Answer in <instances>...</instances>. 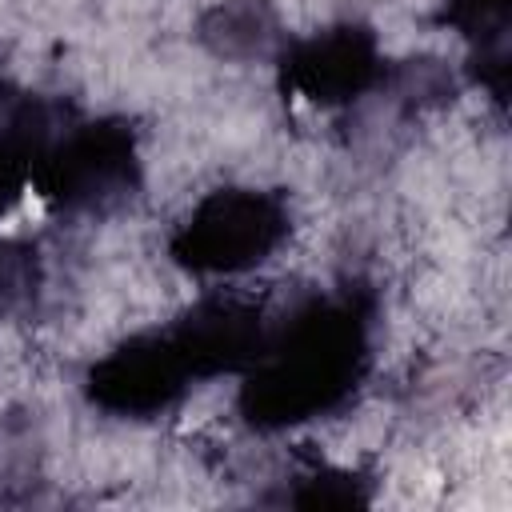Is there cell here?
<instances>
[{"instance_id":"obj_3","label":"cell","mask_w":512,"mask_h":512,"mask_svg":"<svg viewBox=\"0 0 512 512\" xmlns=\"http://www.w3.org/2000/svg\"><path fill=\"white\" fill-rule=\"evenodd\" d=\"M136 140L120 120L64 124L36 172L32 184L64 212H112L136 192Z\"/></svg>"},{"instance_id":"obj_6","label":"cell","mask_w":512,"mask_h":512,"mask_svg":"<svg viewBox=\"0 0 512 512\" xmlns=\"http://www.w3.org/2000/svg\"><path fill=\"white\" fill-rule=\"evenodd\" d=\"M60 128H64V116L56 104H44L32 96H12L0 88V212L32 180L48 140Z\"/></svg>"},{"instance_id":"obj_7","label":"cell","mask_w":512,"mask_h":512,"mask_svg":"<svg viewBox=\"0 0 512 512\" xmlns=\"http://www.w3.org/2000/svg\"><path fill=\"white\" fill-rule=\"evenodd\" d=\"M508 4L512 0H444V24L472 44L480 84L500 100L508 80Z\"/></svg>"},{"instance_id":"obj_1","label":"cell","mask_w":512,"mask_h":512,"mask_svg":"<svg viewBox=\"0 0 512 512\" xmlns=\"http://www.w3.org/2000/svg\"><path fill=\"white\" fill-rule=\"evenodd\" d=\"M268 344L264 308L240 296H208L172 328L132 336L92 364L88 396L120 416H152L196 380L244 372Z\"/></svg>"},{"instance_id":"obj_8","label":"cell","mask_w":512,"mask_h":512,"mask_svg":"<svg viewBox=\"0 0 512 512\" xmlns=\"http://www.w3.org/2000/svg\"><path fill=\"white\" fill-rule=\"evenodd\" d=\"M200 36L216 56H264L276 36V16L264 0H228L204 16Z\"/></svg>"},{"instance_id":"obj_2","label":"cell","mask_w":512,"mask_h":512,"mask_svg":"<svg viewBox=\"0 0 512 512\" xmlns=\"http://www.w3.org/2000/svg\"><path fill=\"white\" fill-rule=\"evenodd\" d=\"M368 324V304L356 292L296 308L248 368L240 392L248 424L272 432L336 412L368 372Z\"/></svg>"},{"instance_id":"obj_9","label":"cell","mask_w":512,"mask_h":512,"mask_svg":"<svg viewBox=\"0 0 512 512\" xmlns=\"http://www.w3.org/2000/svg\"><path fill=\"white\" fill-rule=\"evenodd\" d=\"M40 284V268H36V252L28 244H0V300H20L32 296Z\"/></svg>"},{"instance_id":"obj_4","label":"cell","mask_w":512,"mask_h":512,"mask_svg":"<svg viewBox=\"0 0 512 512\" xmlns=\"http://www.w3.org/2000/svg\"><path fill=\"white\" fill-rule=\"evenodd\" d=\"M288 204L276 192L256 188H220L196 204V212L172 236V256L204 276L244 272L288 236Z\"/></svg>"},{"instance_id":"obj_5","label":"cell","mask_w":512,"mask_h":512,"mask_svg":"<svg viewBox=\"0 0 512 512\" xmlns=\"http://www.w3.org/2000/svg\"><path fill=\"white\" fill-rule=\"evenodd\" d=\"M284 88L308 96L312 104H348L384 80V60L376 36L360 24H340L296 40L280 56Z\"/></svg>"}]
</instances>
